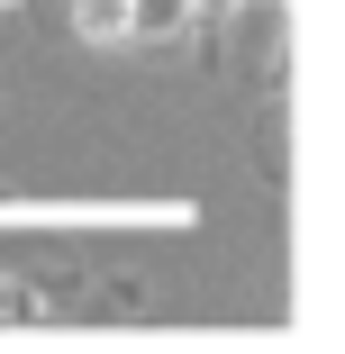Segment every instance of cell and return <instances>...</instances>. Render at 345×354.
I'll list each match as a JSON object with an SVG mask.
<instances>
[{
    "label": "cell",
    "instance_id": "obj_1",
    "mask_svg": "<svg viewBox=\"0 0 345 354\" xmlns=\"http://www.w3.org/2000/svg\"><path fill=\"white\" fill-rule=\"evenodd\" d=\"M191 0H127V37H182Z\"/></svg>",
    "mask_w": 345,
    "mask_h": 354
},
{
    "label": "cell",
    "instance_id": "obj_4",
    "mask_svg": "<svg viewBox=\"0 0 345 354\" xmlns=\"http://www.w3.org/2000/svg\"><path fill=\"white\" fill-rule=\"evenodd\" d=\"M0 10H28V0H0Z\"/></svg>",
    "mask_w": 345,
    "mask_h": 354
},
{
    "label": "cell",
    "instance_id": "obj_2",
    "mask_svg": "<svg viewBox=\"0 0 345 354\" xmlns=\"http://www.w3.org/2000/svg\"><path fill=\"white\" fill-rule=\"evenodd\" d=\"M37 318H46V300L28 281H0V327H37Z\"/></svg>",
    "mask_w": 345,
    "mask_h": 354
},
{
    "label": "cell",
    "instance_id": "obj_3",
    "mask_svg": "<svg viewBox=\"0 0 345 354\" xmlns=\"http://www.w3.org/2000/svg\"><path fill=\"white\" fill-rule=\"evenodd\" d=\"M82 37H127V0H82Z\"/></svg>",
    "mask_w": 345,
    "mask_h": 354
}]
</instances>
